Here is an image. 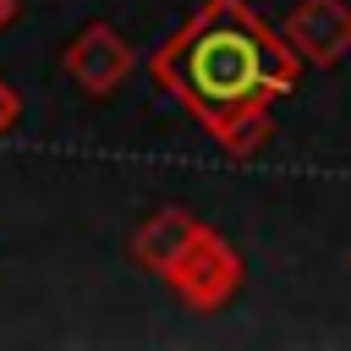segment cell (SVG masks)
<instances>
[{"instance_id": "cell-4", "label": "cell", "mask_w": 351, "mask_h": 351, "mask_svg": "<svg viewBox=\"0 0 351 351\" xmlns=\"http://www.w3.org/2000/svg\"><path fill=\"white\" fill-rule=\"evenodd\" d=\"M170 274H176V285H181L197 307H208V302H219V296L236 285V258H230L214 236H197V241L186 247V258H181Z\"/></svg>"}, {"instance_id": "cell-7", "label": "cell", "mask_w": 351, "mask_h": 351, "mask_svg": "<svg viewBox=\"0 0 351 351\" xmlns=\"http://www.w3.org/2000/svg\"><path fill=\"white\" fill-rule=\"evenodd\" d=\"M11 11H16V0H0V27L11 22Z\"/></svg>"}, {"instance_id": "cell-5", "label": "cell", "mask_w": 351, "mask_h": 351, "mask_svg": "<svg viewBox=\"0 0 351 351\" xmlns=\"http://www.w3.org/2000/svg\"><path fill=\"white\" fill-rule=\"evenodd\" d=\"M197 236H203V230H197L186 214H159V219L137 236V258H143L148 269H165V274H170V269L186 258V247H192Z\"/></svg>"}, {"instance_id": "cell-1", "label": "cell", "mask_w": 351, "mask_h": 351, "mask_svg": "<svg viewBox=\"0 0 351 351\" xmlns=\"http://www.w3.org/2000/svg\"><path fill=\"white\" fill-rule=\"evenodd\" d=\"M159 77H170L192 110L208 115V126L247 110L258 93H285L296 77V60L269 38V27L252 22L241 0H214L197 27L170 44L159 60Z\"/></svg>"}, {"instance_id": "cell-2", "label": "cell", "mask_w": 351, "mask_h": 351, "mask_svg": "<svg viewBox=\"0 0 351 351\" xmlns=\"http://www.w3.org/2000/svg\"><path fill=\"white\" fill-rule=\"evenodd\" d=\"M285 33H291V49H296L302 60L329 66L335 55L351 49V11H346L340 0H302Z\"/></svg>"}, {"instance_id": "cell-3", "label": "cell", "mask_w": 351, "mask_h": 351, "mask_svg": "<svg viewBox=\"0 0 351 351\" xmlns=\"http://www.w3.org/2000/svg\"><path fill=\"white\" fill-rule=\"evenodd\" d=\"M126 66H132V49L110 33V27H88L71 49H66V71L88 88V93H104V88H115L121 77H126Z\"/></svg>"}, {"instance_id": "cell-6", "label": "cell", "mask_w": 351, "mask_h": 351, "mask_svg": "<svg viewBox=\"0 0 351 351\" xmlns=\"http://www.w3.org/2000/svg\"><path fill=\"white\" fill-rule=\"evenodd\" d=\"M11 121H16V93H11L5 82H0V132H5Z\"/></svg>"}]
</instances>
